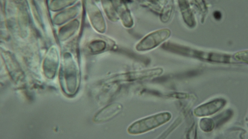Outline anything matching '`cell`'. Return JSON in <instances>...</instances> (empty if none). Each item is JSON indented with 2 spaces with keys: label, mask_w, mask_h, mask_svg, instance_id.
I'll return each mask as SVG.
<instances>
[{
  "label": "cell",
  "mask_w": 248,
  "mask_h": 139,
  "mask_svg": "<svg viewBox=\"0 0 248 139\" xmlns=\"http://www.w3.org/2000/svg\"><path fill=\"white\" fill-rule=\"evenodd\" d=\"M173 7L172 1H166L160 13L161 21L166 23L170 19L173 11Z\"/></svg>",
  "instance_id": "30bf717a"
},
{
  "label": "cell",
  "mask_w": 248,
  "mask_h": 139,
  "mask_svg": "<svg viewBox=\"0 0 248 139\" xmlns=\"http://www.w3.org/2000/svg\"><path fill=\"white\" fill-rule=\"evenodd\" d=\"M201 129L203 131L208 132L211 131L214 128L215 123L213 120L209 118L201 119L199 123Z\"/></svg>",
  "instance_id": "7c38bea8"
},
{
  "label": "cell",
  "mask_w": 248,
  "mask_h": 139,
  "mask_svg": "<svg viewBox=\"0 0 248 139\" xmlns=\"http://www.w3.org/2000/svg\"><path fill=\"white\" fill-rule=\"evenodd\" d=\"M103 4L104 10L108 17L112 20L115 21L118 19L115 9L109 1H103Z\"/></svg>",
  "instance_id": "4fadbf2b"
},
{
  "label": "cell",
  "mask_w": 248,
  "mask_h": 139,
  "mask_svg": "<svg viewBox=\"0 0 248 139\" xmlns=\"http://www.w3.org/2000/svg\"><path fill=\"white\" fill-rule=\"evenodd\" d=\"M170 34V30L167 28L153 32L140 41L135 47L136 49L139 51H143L153 49L168 39Z\"/></svg>",
  "instance_id": "7a4b0ae2"
},
{
  "label": "cell",
  "mask_w": 248,
  "mask_h": 139,
  "mask_svg": "<svg viewBox=\"0 0 248 139\" xmlns=\"http://www.w3.org/2000/svg\"><path fill=\"white\" fill-rule=\"evenodd\" d=\"M235 57L238 60L247 63V52L245 51L238 53L235 55Z\"/></svg>",
  "instance_id": "9a60e30c"
},
{
  "label": "cell",
  "mask_w": 248,
  "mask_h": 139,
  "mask_svg": "<svg viewBox=\"0 0 248 139\" xmlns=\"http://www.w3.org/2000/svg\"><path fill=\"white\" fill-rule=\"evenodd\" d=\"M179 4L185 22L189 26H191L193 25L194 21L193 15L187 2L186 1H179Z\"/></svg>",
  "instance_id": "9c48e42d"
},
{
  "label": "cell",
  "mask_w": 248,
  "mask_h": 139,
  "mask_svg": "<svg viewBox=\"0 0 248 139\" xmlns=\"http://www.w3.org/2000/svg\"><path fill=\"white\" fill-rule=\"evenodd\" d=\"M105 46L104 42L101 40H96L90 44V48L92 52H97L104 50Z\"/></svg>",
  "instance_id": "5bb4252c"
},
{
  "label": "cell",
  "mask_w": 248,
  "mask_h": 139,
  "mask_svg": "<svg viewBox=\"0 0 248 139\" xmlns=\"http://www.w3.org/2000/svg\"><path fill=\"white\" fill-rule=\"evenodd\" d=\"M213 16L216 19L219 20L221 18V14L219 11H216L213 13Z\"/></svg>",
  "instance_id": "2e32d148"
},
{
  "label": "cell",
  "mask_w": 248,
  "mask_h": 139,
  "mask_svg": "<svg viewBox=\"0 0 248 139\" xmlns=\"http://www.w3.org/2000/svg\"><path fill=\"white\" fill-rule=\"evenodd\" d=\"M233 115L232 112L230 110H228L218 116H216L215 118V125L217 127H219L229 120Z\"/></svg>",
  "instance_id": "8fae6325"
},
{
  "label": "cell",
  "mask_w": 248,
  "mask_h": 139,
  "mask_svg": "<svg viewBox=\"0 0 248 139\" xmlns=\"http://www.w3.org/2000/svg\"><path fill=\"white\" fill-rule=\"evenodd\" d=\"M113 6L119 16L124 25L128 28L133 25V20L129 10L124 1H113Z\"/></svg>",
  "instance_id": "52a82bcc"
},
{
  "label": "cell",
  "mask_w": 248,
  "mask_h": 139,
  "mask_svg": "<svg viewBox=\"0 0 248 139\" xmlns=\"http://www.w3.org/2000/svg\"><path fill=\"white\" fill-rule=\"evenodd\" d=\"M59 77L64 91L69 95L74 94L79 84V74L77 70L73 67L65 68L61 70Z\"/></svg>",
  "instance_id": "3957f363"
},
{
  "label": "cell",
  "mask_w": 248,
  "mask_h": 139,
  "mask_svg": "<svg viewBox=\"0 0 248 139\" xmlns=\"http://www.w3.org/2000/svg\"><path fill=\"white\" fill-rule=\"evenodd\" d=\"M91 8L88 9L90 19L94 27L100 32L104 30L105 24L101 13L96 6L92 4Z\"/></svg>",
  "instance_id": "ba28073f"
},
{
  "label": "cell",
  "mask_w": 248,
  "mask_h": 139,
  "mask_svg": "<svg viewBox=\"0 0 248 139\" xmlns=\"http://www.w3.org/2000/svg\"><path fill=\"white\" fill-rule=\"evenodd\" d=\"M122 110L121 105L112 104L103 108L95 115L94 120L97 122H102L108 121L118 114Z\"/></svg>",
  "instance_id": "8992f818"
},
{
  "label": "cell",
  "mask_w": 248,
  "mask_h": 139,
  "mask_svg": "<svg viewBox=\"0 0 248 139\" xmlns=\"http://www.w3.org/2000/svg\"><path fill=\"white\" fill-rule=\"evenodd\" d=\"M171 117V114L168 112L157 114L134 122L129 127L127 131L131 134L143 133L164 124Z\"/></svg>",
  "instance_id": "6da1fadb"
},
{
  "label": "cell",
  "mask_w": 248,
  "mask_h": 139,
  "mask_svg": "<svg viewBox=\"0 0 248 139\" xmlns=\"http://www.w3.org/2000/svg\"><path fill=\"white\" fill-rule=\"evenodd\" d=\"M163 72L162 68L157 67L123 74L118 76V79L125 81L141 80L158 76Z\"/></svg>",
  "instance_id": "277c9868"
},
{
  "label": "cell",
  "mask_w": 248,
  "mask_h": 139,
  "mask_svg": "<svg viewBox=\"0 0 248 139\" xmlns=\"http://www.w3.org/2000/svg\"><path fill=\"white\" fill-rule=\"evenodd\" d=\"M226 103V101L223 99H214L195 108L194 110V114L198 117L207 116L213 115L223 107Z\"/></svg>",
  "instance_id": "5b68a950"
}]
</instances>
